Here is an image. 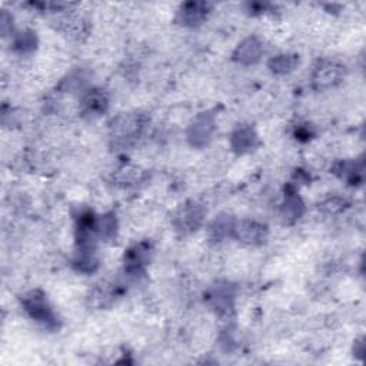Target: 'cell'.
I'll return each instance as SVG.
<instances>
[{"label":"cell","instance_id":"18","mask_svg":"<svg viewBox=\"0 0 366 366\" xmlns=\"http://www.w3.org/2000/svg\"><path fill=\"white\" fill-rule=\"evenodd\" d=\"M36 44H37V39L35 36L33 32H23V33H19L16 37H15V49L19 52V53H29V52H33L36 49Z\"/></svg>","mask_w":366,"mask_h":366},{"label":"cell","instance_id":"15","mask_svg":"<svg viewBox=\"0 0 366 366\" xmlns=\"http://www.w3.org/2000/svg\"><path fill=\"white\" fill-rule=\"evenodd\" d=\"M235 220L232 216H227V215H222L219 216L212 227H211V234H212V238L215 241H222L223 238L226 236H231L234 235V229H235Z\"/></svg>","mask_w":366,"mask_h":366},{"label":"cell","instance_id":"17","mask_svg":"<svg viewBox=\"0 0 366 366\" xmlns=\"http://www.w3.org/2000/svg\"><path fill=\"white\" fill-rule=\"evenodd\" d=\"M296 64H297V56H293V55H281V56L273 58L269 62L270 71L278 75H285V73L292 72Z\"/></svg>","mask_w":366,"mask_h":366},{"label":"cell","instance_id":"6","mask_svg":"<svg viewBox=\"0 0 366 366\" xmlns=\"http://www.w3.org/2000/svg\"><path fill=\"white\" fill-rule=\"evenodd\" d=\"M150 255V245L149 243H139L133 246L132 249L128 250V254L125 256V270L136 277V274H141L149 261Z\"/></svg>","mask_w":366,"mask_h":366},{"label":"cell","instance_id":"8","mask_svg":"<svg viewBox=\"0 0 366 366\" xmlns=\"http://www.w3.org/2000/svg\"><path fill=\"white\" fill-rule=\"evenodd\" d=\"M211 6L208 3L202 2H192V3H185L180 10H179V20L182 25L195 28L202 25V23L208 17Z\"/></svg>","mask_w":366,"mask_h":366},{"label":"cell","instance_id":"1","mask_svg":"<svg viewBox=\"0 0 366 366\" xmlns=\"http://www.w3.org/2000/svg\"><path fill=\"white\" fill-rule=\"evenodd\" d=\"M21 306L36 322L49 329L58 328V317L53 309L51 308L48 299H46V295L42 290L36 289L28 292L21 297Z\"/></svg>","mask_w":366,"mask_h":366},{"label":"cell","instance_id":"5","mask_svg":"<svg viewBox=\"0 0 366 366\" xmlns=\"http://www.w3.org/2000/svg\"><path fill=\"white\" fill-rule=\"evenodd\" d=\"M268 229L265 225L255 220H242L235 223L234 236L247 245H261L265 242Z\"/></svg>","mask_w":366,"mask_h":366},{"label":"cell","instance_id":"4","mask_svg":"<svg viewBox=\"0 0 366 366\" xmlns=\"http://www.w3.org/2000/svg\"><path fill=\"white\" fill-rule=\"evenodd\" d=\"M215 130V118L211 113H202L196 121L191 125L188 130V139L192 146L203 148L211 141L212 133Z\"/></svg>","mask_w":366,"mask_h":366},{"label":"cell","instance_id":"16","mask_svg":"<svg viewBox=\"0 0 366 366\" xmlns=\"http://www.w3.org/2000/svg\"><path fill=\"white\" fill-rule=\"evenodd\" d=\"M338 175H340L342 177H345L351 185H355V183H360L363 180V164L360 162L359 165H356L355 162L351 164H339L338 168L335 169Z\"/></svg>","mask_w":366,"mask_h":366},{"label":"cell","instance_id":"9","mask_svg":"<svg viewBox=\"0 0 366 366\" xmlns=\"http://www.w3.org/2000/svg\"><path fill=\"white\" fill-rule=\"evenodd\" d=\"M82 112L83 114H87V116H101L103 114L109 106L107 96L103 90L101 89H94L89 90L87 94L82 99Z\"/></svg>","mask_w":366,"mask_h":366},{"label":"cell","instance_id":"7","mask_svg":"<svg viewBox=\"0 0 366 366\" xmlns=\"http://www.w3.org/2000/svg\"><path fill=\"white\" fill-rule=\"evenodd\" d=\"M263 53V46L256 37H247L245 39L234 53V59L245 66L255 64L259 62Z\"/></svg>","mask_w":366,"mask_h":366},{"label":"cell","instance_id":"2","mask_svg":"<svg viewBox=\"0 0 366 366\" xmlns=\"http://www.w3.org/2000/svg\"><path fill=\"white\" fill-rule=\"evenodd\" d=\"M345 76V66L335 60L319 62L312 75V85L315 89L322 90L338 85Z\"/></svg>","mask_w":366,"mask_h":366},{"label":"cell","instance_id":"10","mask_svg":"<svg viewBox=\"0 0 366 366\" xmlns=\"http://www.w3.org/2000/svg\"><path fill=\"white\" fill-rule=\"evenodd\" d=\"M142 128H143V123L141 121V116H132V114L118 118L112 126L113 136L119 141L133 139L136 134H139Z\"/></svg>","mask_w":366,"mask_h":366},{"label":"cell","instance_id":"19","mask_svg":"<svg viewBox=\"0 0 366 366\" xmlns=\"http://www.w3.org/2000/svg\"><path fill=\"white\" fill-rule=\"evenodd\" d=\"M322 208H324L328 214H338V212H340L342 209H345V200H342V199H339V198H333V199H329L328 202H325Z\"/></svg>","mask_w":366,"mask_h":366},{"label":"cell","instance_id":"13","mask_svg":"<svg viewBox=\"0 0 366 366\" xmlns=\"http://www.w3.org/2000/svg\"><path fill=\"white\" fill-rule=\"evenodd\" d=\"M209 301L214 309L220 315L227 313L232 309V295L229 293L227 288H222V286L215 288L209 295Z\"/></svg>","mask_w":366,"mask_h":366},{"label":"cell","instance_id":"14","mask_svg":"<svg viewBox=\"0 0 366 366\" xmlns=\"http://www.w3.org/2000/svg\"><path fill=\"white\" fill-rule=\"evenodd\" d=\"M98 235L105 241H113L118 234V222L114 214H106L96 219Z\"/></svg>","mask_w":366,"mask_h":366},{"label":"cell","instance_id":"12","mask_svg":"<svg viewBox=\"0 0 366 366\" xmlns=\"http://www.w3.org/2000/svg\"><path fill=\"white\" fill-rule=\"evenodd\" d=\"M305 211V206L304 202L301 200V198L296 195L295 191H290L286 193V200L284 203V208H282V215L285 218L286 222H295L302 216Z\"/></svg>","mask_w":366,"mask_h":366},{"label":"cell","instance_id":"3","mask_svg":"<svg viewBox=\"0 0 366 366\" xmlns=\"http://www.w3.org/2000/svg\"><path fill=\"white\" fill-rule=\"evenodd\" d=\"M203 216H204V212L200 204L195 202L186 203L185 206H182L175 216L173 223H175L176 231L183 235L195 232L196 229L202 225Z\"/></svg>","mask_w":366,"mask_h":366},{"label":"cell","instance_id":"11","mask_svg":"<svg viewBox=\"0 0 366 366\" xmlns=\"http://www.w3.org/2000/svg\"><path fill=\"white\" fill-rule=\"evenodd\" d=\"M231 143L232 149L236 153H249L252 150H255L258 146V136L255 130L252 128H239L238 130L234 132L231 137Z\"/></svg>","mask_w":366,"mask_h":366}]
</instances>
